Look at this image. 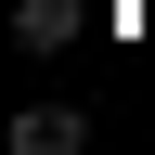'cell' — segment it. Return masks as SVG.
I'll list each match as a JSON object with an SVG mask.
<instances>
[{
  "mask_svg": "<svg viewBox=\"0 0 155 155\" xmlns=\"http://www.w3.org/2000/svg\"><path fill=\"white\" fill-rule=\"evenodd\" d=\"M13 39H26V52H65L78 39V0H13Z\"/></svg>",
  "mask_w": 155,
  "mask_h": 155,
  "instance_id": "2",
  "label": "cell"
},
{
  "mask_svg": "<svg viewBox=\"0 0 155 155\" xmlns=\"http://www.w3.org/2000/svg\"><path fill=\"white\" fill-rule=\"evenodd\" d=\"M13 155H91V104H26L13 116Z\"/></svg>",
  "mask_w": 155,
  "mask_h": 155,
  "instance_id": "1",
  "label": "cell"
}]
</instances>
